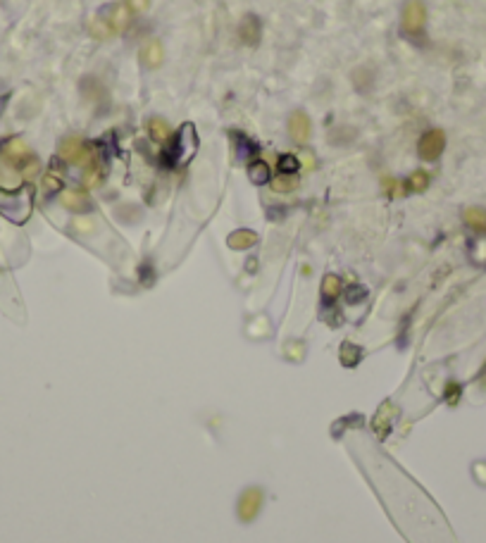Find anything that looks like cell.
<instances>
[{"label": "cell", "instance_id": "6da1fadb", "mask_svg": "<svg viewBox=\"0 0 486 543\" xmlns=\"http://www.w3.org/2000/svg\"><path fill=\"white\" fill-rule=\"evenodd\" d=\"M427 27V8L422 0H408L401 12V29L405 36H422Z\"/></svg>", "mask_w": 486, "mask_h": 543}, {"label": "cell", "instance_id": "7a4b0ae2", "mask_svg": "<svg viewBox=\"0 0 486 543\" xmlns=\"http://www.w3.org/2000/svg\"><path fill=\"white\" fill-rule=\"evenodd\" d=\"M60 158L67 165H91L93 148L81 136H67L60 141Z\"/></svg>", "mask_w": 486, "mask_h": 543}, {"label": "cell", "instance_id": "3957f363", "mask_svg": "<svg viewBox=\"0 0 486 543\" xmlns=\"http://www.w3.org/2000/svg\"><path fill=\"white\" fill-rule=\"evenodd\" d=\"M444 148H446V134L441 129L425 131L420 143H417V153H420V158L427 160V162L439 160L441 153H444Z\"/></svg>", "mask_w": 486, "mask_h": 543}, {"label": "cell", "instance_id": "277c9868", "mask_svg": "<svg viewBox=\"0 0 486 543\" xmlns=\"http://www.w3.org/2000/svg\"><path fill=\"white\" fill-rule=\"evenodd\" d=\"M132 15L134 10L129 8L127 0H120V3H112L108 8V17H105V22H108V27L112 29V34H124V31L129 29V24H132Z\"/></svg>", "mask_w": 486, "mask_h": 543}, {"label": "cell", "instance_id": "5b68a950", "mask_svg": "<svg viewBox=\"0 0 486 543\" xmlns=\"http://www.w3.org/2000/svg\"><path fill=\"white\" fill-rule=\"evenodd\" d=\"M286 129H289V136L294 143H308L310 134H313V122H310L308 112L296 110L289 115V122H286Z\"/></svg>", "mask_w": 486, "mask_h": 543}, {"label": "cell", "instance_id": "8992f818", "mask_svg": "<svg viewBox=\"0 0 486 543\" xmlns=\"http://www.w3.org/2000/svg\"><path fill=\"white\" fill-rule=\"evenodd\" d=\"M239 39L243 46H258L260 39H263V22H260L258 15H246L239 24Z\"/></svg>", "mask_w": 486, "mask_h": 543}, {"label": "cell", "instance_id": "52a82bcc", "mask_svg": "<svg viewBox=\"0 0 486 543\" xmlns=\"http://www.w3.org/2000/svg\"><path fill=\"white\" fill-rule=\"evenodd\" d=\"M141 62L148 70H158L162 62H165V51H162V43L158 39H148L141 46Z\"/></svg>", "mask_w": 486, "mask_h": 543}, {"label": "cell", "instance_id": "ba28073f", "mask_svg": "<svg viewBox=\"0 0 486 543\" xmlns=\"http://www.w3.org/2000/svg\"><path fill=\"white\" fill-rule=\"evenodd\" d=\"M60 201H62V205H65V208L77 210V212H84V210H89V208H91V201H89V196H86L84 191L67 189L65 193H62Z\"/></svg>", "mask_w": 486, "mask_h": 543}, {"label": "cell", "instance_id": "9c48e42d", "mask_svg": "<svg viewBox=\"0 0 486 543\" xmlns=\"http://www.w3.org/2000/svg\"><path fill=\"white\" fill-rule=\"evenodd\" d=\"M148 134H151L153 141L165 143L172 139V127L162 120V117H151V120H148Z\"/></svg>", "mask_w": 486, "mask_h": 543}, {"label": "cell", "instance_id": "30bf717a", "mask_svg": "<svg viewBox=\"0 0 486 543\" xmlns=\"http://www.w3.org/2000/svg\"><path fill=\"white\" fill-rule=\"evenodd\" d=\"M89 31H91L93 39H98V41H103V39H110V36H115V34H112V29L108 27V22H105V17H103V15L93 17L91 24H89Z\"/></svg>", "mask_w": 486, "mask_h": 543}, {"label": "cell", "instance_id": "8fae6325", "mask_svg": "<svg viewBox=\"0 0 486 543\" xmlns=\"http://www.w3.org/2000/svg\"><path fill=\"white\" fill-rule=\"evenodd\" d=\"M465 222L470 224L477 232H486V210L482 208H470L465 212Z\"/></svg>", "mask_w": 486, "mask_h": 543}, {"label": "cell", "instance_id": "7c38bea8", "mask_svg": "<svg viewBox=\"0 0 486 543\" xmlns=\"http://www.w3.org/2000/svg\"><path fill=\"white\" fill-rule=\"evenodd\" d=\"M255 241H258V236H255L253 232H236V234L229 236V246L236 248V251H241V248H251Z\"/></svg>", "mask_w": 486, "mask_h": 543}, {"label": "cell", "instance_id": "4fadbf2b", "mask_svg": "<svg viewBox=\"0 0 486 543\" xmlns=\"http://www.w3.org/2000/svg\"><path fill=\"white\" fill-rule=\"evenodd\" d=\"M248 177H251L253 184H265L267 179H270V167L265 165V162H253L251 167H248Z\"/></svg>", "mask_w": 486, "mask_h": 543}, {"label": "cell", "instance_id": "5bb4252c", "mask_svg": "<svg viewBox=\"0 0 486 543\" xmlns=\"http://www.w3.org/2000/svg\"><path fill=\"white\" fill-rule=\"evenodd\" d=\"M5 155L12 158V160H22V158H27V155H29V148H27V143H24L22 139H15V141H10L8 146H5Z\"/></svg>", "mask_w": 486, "mask_h": 543}, {"label": "cell", "instance_id": "9a60e30c", "mask_svg": "<svg viewBox=\"0 0 486 543\" xmlns=\"http://www.w3.org/2000/svg\"><path fill=\"white\" fill-rule=\"evenodd\" d=\"M429 186V174L425 170H415L413 177H410V189L413 191H425Z\"/></svg>", "mask_w": 486, "mask_h": 543}, {"label": "cell", "instance_id": "2e32d148", "mask_svg": "<svg viewBox=\"0 0 486 543\" xmlns=\"http://www.w3.org/2000/svg\"><path fill=\"white\" fill-rule=\"evenodd\" d=\"M322 291H324V296H327V298L339 296V291H341V282H339V277H334V274H329V277H324V286H322Z\"/></svg>", "mask_w": 486, "mask_h": 543}, {"label": "cell", "instance_id": "e0dca14e", "mask_svg": "<svg viewBox=\"0 0 486 543\" xmlns=\"http://www.w3.org/2000/svg\"><path fill=\"white\" fill-rule=\"evenodd\" d=\"M279 167H282L286 174H294L296 170H301V162H298L294 155H284V158L279 160Z\"/></svg>", "mask_w": 486, "mask_h": 543}, {"label": "cell", "instance_id": "ac0fdd59", "mask_svg": "<svg viewBox=\"0 0 486 543\" xmlns=\"http://www.w3.org/2000/svg\"><path fill=\"white\" fill-rule=\"evenodd\" d=\"M272 186H274V191H291V189H294V181L286 179V177H279Z\"/></svg>", "mask_w": 486, "mask_h": 543}, {"label": "cell", "instance_id": "d6986e66", "mask_svg": "<svg viewBox=\"0 0 486 543\" xmlns=\"http://www.w3.org/2000/svg\"><path fill=\"white\" fill-rule=\"evenodd\" d=\"M127 3L134 12H146L148 8H151V0H127Z\"/></svg>", "mask_w": 486, "mask_h": 543}, {"label": "cell", "instance_id": "ffe728a7", "mask_svg": "<svg viewBox=\"0 0 486 543\" xmlns=\"http://www.w3.org/2000/svg\"><path fill=\"white\" fill-rule=\"evenodd\" d=\"M98 181H101V170H98V167H93V170H91V167H89V172H86V184L96 186Z\"/></svg>", "mask_w": 486, "mask_h": 543}, {"label": "cell", "instance_id": "44dd1931", "mask_svg": "<svg viewBox=\"0 0 486 543\" xmlns=\"http://www.w3.org/2000/svg\"><path fill=\"white\" fill-rule=\"evenodd\" d=\"M43 184H46V189H60V177L58 174H48V177L43 179Z\"/></svg>", "mask_w": 486, "mask_h": 543}]
</instances>
